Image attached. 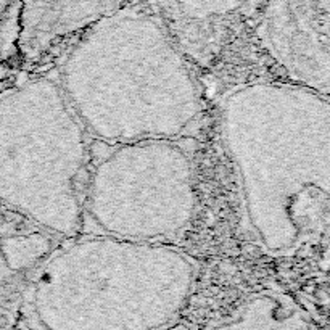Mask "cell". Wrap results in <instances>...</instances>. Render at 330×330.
<instances>
[{
  "label": "cell",
  "instance_id": "1",
  "mask_svg": "<svg viewBox=\"0 0 330 330\" xmlns=\"http://www.w3.org/2000/svg\"><path fill=\"white\" fill-rule=\"evenodd\" d=\"M23 34V0H0V63L18 57Z\"/></svg>",
  "mask_w": 330,
  "mask_h": 330
}]
</instances>
